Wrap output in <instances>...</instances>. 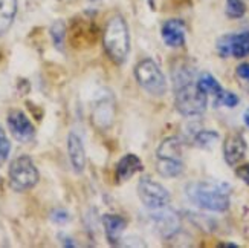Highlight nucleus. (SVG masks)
<instances>
[{"label":"nucleus","instance_id":"obj_20","mask_svg":"<svg viewBox=\"0 0 249 248\" xmlns=\"http://www.w3.org/2000/svg\"><path fill=\"white\" fill-rule=\"evenodd\" d=\"M246 13V6L242 0H226V14L231 19H240Z\"/></svg>","mask_w":249,"mask_h":248},{"label":"nucleus","instance_id":"obj_26","mask_svg":"<svg viewBox=\"0 0 249 248\" xmlns=\"http://www.w3.org/2000/svg\"><path fill=\"white\" fill-rule=\"evenodd\" d=\"M237 75L240 78L249 81V63H242L239 68H237Z\"/></svg>","mask_w":249,"mask_h":248},{"label":"nucleus","instance_id":"obj_22","mask_svg":"<svg viewBox=\"0 0 249 248\" xmlns=\"http://www.w3.org/2000/svg\"><path fill=\"white\" fill-rule=\"evenodd\" d=\"M9 152H11V143H9L5 131L0 127V167L6 163Z\"/></svg>","mask_w":249,"mask_h":248},{"label":"nucleus","instance_id":"obj_8","mask_svg":"<svg viewBox=\"0 0 249 248\" xmlns=\"http://www.w3.org/2000/svg\"><path fill=\"white\" fill-rule=\"evenodd\" d=\"M8 127L13 136L20 143H29L36 135V129L29 118L21 111H13L8 115Z\"/></svg>","mask_w":249,"mask_h":248},{"label":"nucleus","instance_id":"obj_16","mask_svg":"<svg viewBox=\"0 0 249 248\" xmlns=\"http://www.w3.org/2000/svg\"><path fill=\"white\" fill-rule=\"evenodd\" d=\"M17 14V0H0V36L6 34Z\"/></svg>","mask_w":249,"mask_h":248},{"label":"nucleus","instance_id":"obj_25","mask_svg":"<svg viewBox=\"0 0 249 248\" xmlns=\"http://www.w3.org/2000/svg\"><path fill=\"white\" fill-rule=\"evenodd\" d=\"M237 176H239L243 182H246V184L249 186V164H245V166H240L239 169H237Z\"/></svg>","mask_w":249,"mask_h":248},{"label":"nucleus","instance_id":"obj_23","mask_svg":"<svg viewBox=\"0 0 249 248\" xmlns=\"http://www.w3.org/2000/svg\"><path fill=\"white\" fill-rule=\"evenodd\" d=\"M51 36L52 40L55 43V46L61 49L63 46V38H64V23L63 21H55L51 28Z\"/></svg>","mask_w":249,"mask_h":248},{"label":"nucleus","instance_id":"obj_3","mask_svg":"<svg viewBox=\"0 0 249 248\" xmlns=\"http://www.w3.org/2000/svg\"><path fill=\"white\" fill-rule=\"evenodd\" d=\"M104 49L112 61L121 64L125 61L130 51V36L125 20L121 16H113L106 25Z\"/></svg>","mask_w":249,"mask_h":248},{"label":"nucleus","instance_id":"obj_15","mask_svg":"<svg viewBox=\"0 0 249 248\" xmlns=\"http://www.w3.org/2000/svg\"><path fill=\"white\" fill-rule=\"evenodd\" d=\"M183 144L180 138L170 136L165 138L158 147V158H168V159H182Z\"/></svg>","mask_w":249,"mask_h":248},{"label":"nucleus","instance_id":"obj_7","mask_svg":"<svg viewBox=\"0 0 249 248\" xmlns=\"http://www.w3.org/2000/svg\"><path fill=\"white\" fill-rule=\"evenodd\" d=\"M217 52L219 56L234 57V58H245L249 56V31L239 32V34H226L217 40Z\"/></svg>","mask_w":249,"mask_h":248},{"label":"nucleus","instance_id":"obj_5","mask_svg":"<svg viewBox=\"0 0 249 248\" xmlns=\"http://www.w3.org/2000/svg\"><path fill=\"white\" fill-rule=\"evenodd\" d=\"M38 182V170L26 155L16 158L9 166V186L14 191H26Z\"/></svg>","mask_w":249,"mask_h":248},{"label":"nucleus","instance_id":"obj_14","mask_svg":"<svg viewBox=\"0 0 249 248\" xmlns=\"http://www.w3.org/2000/svg\"><path fill=\"white\" fill-rule=\"evenodd\" d=\"M104 224V230L107 239L110 241V244H118L121 239V236L125 230V221L121 216H116V214H106L103 218Z\"/></svg>","mask_w":249,"mask_h":248},{"label":"nucleus","instance_id":"obj_1","mask_svg":"<svg viewBox=\"0 0 249 248\" xmlns=\"http://www.w3.org/2000/svg\"><path fill=\"white\" fill-rule=\"evenodd\" d=\"M175 80V101L176 109L185 116L202 115L207 109V95L199 91L193 77V71L187 66H180L173 72Z\"/></svg>","mask_w":249,"mask_h":248},{"label":"nucleus","instance_id":"obj_19","mask_svg":"<svg viewBox=\"0 0 249 248\" xmlns=\"http://www.w3.org/2000/svg\"><path fill=\"white\" fill-rule=\"evenodd\" d=\"M219 139V134L213 131H200L194 136V144L200 149H211L214 143Z\"/></svg>","mask_w":249,"mask_h":248},{"label":"nucleus","instance_id":"obj_18","mask_svg":"<svg viewBox=\"0 0 249 248\" xmlns=\"http://www.w3.org/2000/svg\"><path fill=\"white\" fill-rule=\"evenodd\" d=\"M196 84H197L199 91L203 92L207 96L208 95H213L214 98H217V96L223 92L220 83L215 80L211 74H208V72H203L200 77H199V80L196 81Z\"/></svg>","mask_w":249,"mask_h":248},{"label":"nucleus","instance_id":"obj_11","mask_svg":"<svg viewBox=\"0 0 249 248\" xmlns=\"http://www.w3.org/2000/svg\"><path fill=\"white\" fill-rule=\"evenodd\" d=\"M68 152H69V159H71L73 170L77 172V173H81L86 167V150H84L81 138L73 132H71L68 136Z\"/></svg>","mask_w":249,"mask_h":248},{"label":"nucleus","instance_id":"obj_12","mask_svg":"<svg viewBox=\"0 0 249 248\" xmlns=\"http://www.w3.org/2000/svg\"><path fill=\"white\" fill-rule=\"evenodd\" d=\"M153 211H155L153 219L162 234H165V236L173 234L179 229V219L176 216V213L170 211L167 207H162V209H158Z\"/></svg>","mask_w":249,"mask_h":248},{"label":"nucleus","instance_id":"obj_4","mask_svg":"<svg viewBox=\"0 0 249 248\" xmlns=\"http://www.w3.org/2000/svg\"><path fill=\"white\" fill-rule=\"evenodd\" d=\"M135 77L141 88L151 95L162 96L167 92V80L153 60L145 58L139 61L135 69Z\"/></svg>","mask_w":249,"mask_h":248},{"label":"nucleus","instance_id":"obj_13","mask_svg":"<svg viewBox=\"0 0 249 248\" xmlns=\"http://www.w3.org/2000/svg\"><path fill=\"white\" fill-rule=\"evenodd\" d=\"M144 169L142 161H141L135 153H127L124 155L120 163L116 166V175L121 181H127L130 179L133 175H136L138 172H141Z\"/></svg>","mask_w":249,"mask_h":248},{"label":"nucleus","instance_id":"obj_27","mask_svg":"<svg viewBox=\"0 0 249 248\" xmlns=\"http://www.w3.org/2000/svg\"><path fill=\"white\" fill-rule=\"evenodd\" d=\"M243 121H245V124L249 127V109L245 112V115H243Z\"/></svg>","mask_w":249,"mask_h":248},{"label":"nucleus","instance_id":"obj_17","mask_svg":"<svg viewBox=\"0 0 249 248\" xmlns=\"http://www.w3.org/2000/svg\"><path fill=\"white\" fill-rule=\"evenodd\" d=\"M156 169L160 176L164 178H176L182 175L183 163L182 159H168V158H158Z\"/></svg>","mask_w":249,"mask_h":248},{"label":"nucleus","instance_id":"obj_21","mask_svg":"<svg viewBox=\"0 0 249 248\" xmlns=\"http://www.w3.org/2000/svg\"><path fill=\"white\" fill-rule=\"evenodd\" d=\"M214 104L215 106H219V104H222V106H226V107H235L237 104H239V96H237L235 94H232V92H226V91H223L217 98L214 100Z\"/></svg>","mask_w":249,"mask_h":248},{"label":"nucleus","instance_id":"obj_6","mask_svg":"<svg viewBox=\"0 0 249 248\" xmlns=\"http://www.w3.org/2000/svg\"><path fill=\"white\" fill-rule=\"evenodd\" d=\"M138 195H139L141 202L151 211L162 209V207H167L171 199L168 190L148 176L141 178L139 184H138Z\"/></svg>","mask_w":249,"mask_h":248},{"label":"nucleus","instance_id":"obj_24","mask_svg":"<svg viewBox=\"0 0 249 248\" xmlns=\"http://www.w3.org/2000/svg\"><path fill=\"white\" fill-rule=\"evenodd\" d=\"M51 219L57 224H64V222L69 221V213L64 211V210H55V211H52Z\"/></svg>","mask_w":249,"mask_h":248},{"label":"nucleus","instance_id":"obj_10","mask_svg":"<svg viewBox=\"0 0 249 248\" xmlns=\"http://www.w3.org/2000/svg\"><path fill=\"white\" fill-rule=\"evenodd\" d=\"M185 23L179 19H171L162 26V40L170 48H180L185 43Z\"/></svg>","mask_w":249,"mask_h":248},{"label":"nucleus","instance_id":"obj_2","mask_svg":"<svg viewBox=\"0 0 249 248\" xmlns=\"http://www.w3.org/2000/svg\"><path fill=\"white\" fill-rule=\"evenodd\" d=\"M185 195L196 207L215 213L226 211L231 204V189L223 182L194 181L185 187Z\"/></svg>","mask_w":249,"mask_h":248},{"label":"nucleus","instance_id":"obj_9","mask_svg":"<svg viewBox=\"0 0 249 248\" xmlns=\"http://www.w3.org/2000/svg\"><path fill=\"white\" fill-rule=\"evenodd\" d=\"M246 149L248 146L242 134H237V132L230 134L225 138V143H223V156H225L226 164H230V166L239 164L246 155Z\"/></svg>","mask_w":249,"mask_h":248}]
</instances>
